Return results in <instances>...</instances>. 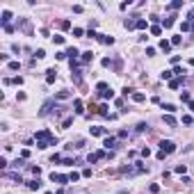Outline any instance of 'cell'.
Here are the masks:
<instances>
[{"label":"cell","mask_w":194,"mask_h":194,"mask_svg":"<svg viewBox=\"0 0 194 194\" xmlns=\"http://www.w3.org/2000/svg\"><path fill=\"white\" fill-rule=\"evenodd\" d=\"M53 107L57 110V101H55V98H50V101H46L44 105H41V110H39V116H48L50 112H53Z\"/></svg>","instance_id":"7a4b0ae2"},{"label":"cell","mask_w":194,"mask_h":194,"mask_svg":"<svg viewBox=\"0 0 194 194\" xmlns=\"http://www.w3.org/2000/svg\"><path fill=\"white\" fill-rule=\"evenodd\" d=\"M103 146H105V149H114V146H116V139H114V137H105Z\"/></svg>","instance_id":"e0dca14e"},{"label":"cell","mask_w":194,"mask_h":194,"mask_svg":"<svg viewBox=\"0 0 194 194\" xmlns=\"http://www.w3.org/2000/svg\"><path fill=\"white\" fill-rule=\"evenodd\" d=\"M78 55H80V50L75 48V46H71V48H66V57H69V60H78Z\"/></svg>","instance_id":"ba28073f"},{"label":"cell","mask_w":194,"mask_h":194,"mask_svg":"<svg viewBox=\"0 0 194 194\" xmlns=\"http://www.w3.org/2000/svg\"><path fill=\"white\" fill-rule=\"evenodd\" d=\"M91 60H94V53H91V50H85L82 57H80V62H82V64H89Z\"/></svg>","instance_id":"8fae6325"},{"label":"cell","mask_w":194,"mask_h":194,"mask_svg":"<svg viewBox=\"0 0 194 194\" xmlns=\"http://www.w3.org/2000/svg\"><path fill=\"white\" fill-rule=\"evenodd\" d=\"M174 171H176V174H185V171H187V167H185V165H178V167L174 169Z\"/></svg>","instance_id":"f35d334b"},{"label":"cell","mask_w":194,"mask_h":194,"mask_svg":"<svg viewBox=\"0 0 194 194\" xmlns=\"http://www.w3.org/2000/svg\"><path fill=\"white\" fill-rule=\"evenodd\" d=\"M46 194H53V192H46Z\"/></svg>","instance_id":"6f0895ef"},{"label":"cell","mask_w":194,"mask_h":194,"mask_svg":"<svg viewBox=\"0 0 194 194\" xmlns=\"http://www.w3.org/2000/svg\"><path fill=\"white\" fill-rule=\"evenodd\" d=\"M144 130H149V124H144V121H142V124H137L135 132H144Z\"/></svg>","instance_id":"f1b7e54d"},{"label":"cell","mask_w":194,"mask_h":194,"mask_svg":"<svg viewBox=\"0 0 194 194\" xmlns=\"http://www.w3.org/2000/svg\"><path fill=\"white\" fill-rule=\"evenodd\" d=\"M183 7V0H174L171 5H169V9H180Z\"/></svg>","instance_id":"4dcf8cb0"},{"label":"cell","mask_w":194,"mask_h":194,"mask_svg":"<svg viewBox=\"0 0 194 194\" xmlns=\"http://www.w3.org/2000/svg\"><path fill=\"white\" fill-rule=\"evenodd\" d=\"M53 41H55V44H64V37H60V34H55V37H53Z\"/></svg>","instance_id":"7bdbcfd3"},{"label":"cell","mask_w":194,"mask_h":194,"mask_svg":"<svg viewBox=\"0 0 194 194\" xmlns=\"http://www.w3.org/2000/svg\"><path fill=\"white\" fill-rule=\"evenodd\" d=\"M146 27H149V23L144 18H137V30H146Z\"/></svg>","instance_id":"4316f807"},{"label":"cell","mask_w":194,"mask_h":194,"mask_svg":"<svg viewBox=\"0 0 194 194\" xmlns=\"http://www.w3.org/2000/svg\"><path fill=\"white\" fill-rule=\"evenodd\" d=\"M5 178H11V180H16V183H23L21 174H5Z\"/></svg>","instance_id":"cb8c5ba5"},{"label":"cell","mask_w":194,"mask_h":194,"mask_svg":"<svg viewBox=\"0 0 194 194\" xmlns=\"http://www.w3.org/2000/svg\"><path fill=\"white\" fill-rule=\"evenodd\" d=\"M91 135H96V137H103V135H107V130L103 128V126H94V128H91Z\"/></svg>","instance_id":"4fadbf2b"},{"label":"cell","mask_w":194,"mask_h":194,"mask_svg":"<svg viewBox=\"0 0 194 194\" xmlns=\"http://www.w3.org/2000/svg\"><path fill=\"white\" fill-rule=\"evenodd\" d=\"M190 64H192V66H194V57H192V60H190Z\"/></svg>","instance_id":"9f6ffc18"},{"label":"cell","mask_w":194,"mask_h":194,"mask_svg":"<svg viewBox=\"0 0 194 194\" xmlns=\"http://www.w3.org/2000/svg\"><path fill=\"white\" fill-rule=\"evenodd\" d=\"M114 71H121V60H114Z\"/></svg>","instance_id":"816d5d0a"},{"label":"cell","mask_w":194,"mask_h":194,"mask_svg":"<svg viewBox=\"0 0 194 194\" xmlns=\"http://www.w3.org/2000/svg\"><path fill=\"white\" fill-rule=\"evenodd\" d=\"M149 192H151V194H158V192H160V185H158V183H153V185L149 187Z\"/></svg>","instance_id":"8d00e7d4"},{"label":"cell","mask_w":194,"mask_h":194,"mask_svg":"<svg viewBox=\"0 0 194 194\" xmlns=\"http://www.w3.org/2000/svg\"><path fill=\"white\" fill-rule=\"evenodd\" d=\"M103 66H114V60H112V57H105V60H103Z\"/></svg>","instance_id":"74e56055"},{"label":"cell","mask_w":194,"mask_h":194,"mask_svg":"<svg viewBox=\"0 0 194 194\" xmlns=\"http://www.w3.org/2000/svg\"><path fill=\"white\" fill-rule=\"evenodd\" d=\"M174 151H176V144H174L171 139H162V142H160V153H165V155H171Z\"/></svg>","instance_id":"3957f363"},{"label":"cell","mask_w":194,"mask_h":194,"mask_svg":"<svg viewBox=\"0 0 194 194\" xmlns=\"http://www.w3.org/2000/svg\"><path fill=\"white\" fill-rule=\"evenodd\" d=\"M105 155H107L105 151H96V153H89V155H87V162H89V165H94V162H98V160H103Z\"/></svg>","instance_id":"5b68a950"},{"label":"cell","mask_w":194,"mask_h":194,"mask_svg":"<svg viewBox=\"0 0 194 194\" xmlns=\"http://www.w3.org/2000/svg\"><path fill=\"white\" fill-rule=\"evenodd\" d=\"M44 57H46V50H44V48L34 50V60H44Z\"/></svg>","instance_id":"83f0119b"},{"label":"cell","mask_w":194,"mask_h":194,"mask_svg":"<svg viewBox=\"0 0 194 194\" xmlns=\"http://www.w3.org/2000/svg\"><path fill=\"white\" fill-rule=\"evenodd\" d=\"M174 73H176V75H180V78H183V73H185V69H180V66H176V69H174Z\"/></svg>","instance_id":"ee69618b"},{"label":"cell","mask_w":194,"mask_h":194,"mask_svg":"<svg viewBox=\"0 0 194 194\" xmlns=\"http://www.w3.org/2000/svg\"><path fill=\"white\" fill-rule=\"evenodd\" d=\"M160 32H162V27H160V25H153V27H151V34H160Z\"/></svg>","instance_id":"ab89813d"},{"label":"cell","mask_w":194,"mask_h":194,"mask_svg":"<svg viewBox=\"0 0 194 194\" xmlns=\"http://www.w3.org/2000/svg\"><path fill=\"white\" fill-rule=\"evenodd\" d=\"M151 155V149H142V158H149Z\"/></svg>","instance_id":"bcb514c9"},{"label":"cell","mask_w":194,"mask_h":194,"mask_svg":"<svg viewBox=\"0 0 194 194\" xmlns=\"http://www.w3.org/2000/svg\"><path fill=\"white\" fill-rule=\"evenodd\" d=\"M55 194H64V192H62V190H57V192H55Z\"/></svg>","instance_id":"11a10c76"},{"label":"cell","mask_w":194,"mask_h":194,"mask_svg":"<svg viewBox=\"0 0 194 194\" xmlns=\"http://www.w3.org/2000/svg\"><path fill=\"white\" fill-rule=\"evenodd\" d=\"M73 34H75V37H82V34H85V30H82V27H73Z\"/></svg>","instance_id":"60d3db41"},{"label":"cell","mask_w":194,"mask_h":194,"mask_svg":"<svg viewBox=\"0 0 194 194\" xmlns=\"http://www.w3.org/2000/svg\"><path fill=\"white\" fill-rule=\"evenodd\" d=\"M37 139V149H48V146H57V137H55L53 132L48 130V128H44V130H39L34 135Z\"/></svg>","instance_id":"6da1fadb"},{"label":"cell","mask_w":194,"mask_h":194,"mask_svg":"<svg viewBox=\"0 0 194 194\" xmlns=\"http://www.w3.org/2000/svg\"><path fill=\"white\" fill-rule=\"evenodd\" d=\"M18 27H21V30H25L27 34L32 32V27H30V23H27V18H21V21H18Z\"/></svg>","instance_id":"5bb4252c"},{"label":"cell","mask_w":194,"mask_h":194,"mask_svg":"<svg viewBox=\"0 0 194 194\" xmlns=\"http://www.w3.org/2000/svg\"><path fill=\"white\" fill-rule=\"evenodd\" d=\"M21 167H23V158H21V160H16V162H14V169H21Z\"/></svg>","instance_id":"c3c4849f"},{"label":"cell","mask_w":194,"mask_h":194,"mask_svg":"<svg viewBox=\"0 0 194 194\" xmlns=\"http://www.w3.org/2000/svg\"><path fill=\"white\" fill-rule=\"evenodd\" d=\"M71 78H73L75 85H80V82H82V71H80V69H73V71H71Z\"/></svg>","instance_id":"9c48e42d"},{"label":"cell","mask_w":194,"mask_h":194,"mask_svg":"<svg viewBox=\"0 0 194 194\" xmlns=\"http://www.w3.org/2000/svg\"><path fill=\"white\" fill-rule=\"evenodd\" d=\"M55 80H57V71H55V69H48V71H46V82H48V85H53Z\"/></svg>","instance_id":"8992f818"},{"label":"cell","mask_w":194,"mask_h":194,"mask_svg":"<svg viewBox=\"0 0 194 194\" xmlns=\"http://www.w3.org/2000/svg\"><path fill=\"white\" fill-rule=\"evenodd\" d=\"M30 171H32L34 176H39V174H41V169H39V167H30Z\"/></svg>","instance_id":"681fc988"},{"label":"cell","mask_w":194,"mask_h":194,"mask_svg":"<svg viewBox=\"0 0 194 194\" xmlns=\"http://www.w3.org/2000/svg\"><path fill=\"white\" fill-rule=\"evenodd\" d=\"M180 44V37H171V46H178Z\"/></svg>","instance_id":"f6af8a7d"},{"label":"cell","mask_w":194,"mask_h":194,"mask_svg":"<svg viewBox=\"0 0 194 194\" xmlns=\"http://www.w3.org/2000/svg\"><path fill=\"white\" fill-rule=\"evenodd\" d=\"M124 27H126V30H132V27H137V21H135V18H126Z\"/></svg>","instance_id":"ac0fdd59"},{"label":"cell","mask_w":194,"mask_h":194,"mask_svg":"<svg viewBox=\"0 0 194 194\" xmlns=\"http://www.w3.org/2000/svg\"><path fill=\"white\" fill-rule=\"evenodd\" d=\"M162 110H165L167 114H174V112H176V105H171V103H165V105H162Z\"/></svg>","instance_id":"44dd1931"},{"label":"cell","mask_w":194,"mask_h":194,"mask_svg":"<svg viewBox=\"0 0 194 194\" xmlns=\"http://www.w3.org/2000/svg\"><path fill=\"white\" fill-rule=\"evenodd\" d=\"M71 124H73V116H66L62 121V128H71Z\"/></svg>","instance_id":"836d02e7"},{"label":"cell","mask_w":194,"mask_h":194,"mask_svg":"<svg viewBox=\"0 0 194 194\" xmlns=\"http://www.w3.org/2000/svg\"><path fill=\"white\" fill-rule=\"evenodd\" d=\"M180 98H183L185 103H190V94H187V91H183V94H180Z\"/></svg>","instance_id":"f907efd6"},{"label":"cell","mask_w":194,"mask_h":194,"mask_svg":"<svg viewBox=\"0 0 194 194\" xmlns=\"http://www.w3.org/2000/svg\"><path fill=\"white\" fill-rule=\"evenodd\" d=\"M66 98H71V91H66V89H64V91H57V94H55V101H66Z\"/></svg>","instance_id":"9a60e30c"},{"label":"cell","mask_w":194,"mask_h":194,"mask_svg":"<svg viewBox=\"0 0 194 194\" xmlns=\"http://www.w3.org/2000/svg\"><path fill=\"white\" fill-rule=\"evenodd\" d=\"M174 23H176V21H174V16H169V18H162V25H165V27H171Z\"/></svg>","instance_id":"d4e9b609"},{"label":"cell","mask_w":194,"mask_h":194,"mask_svg":"<svg viewBox=\"0 0 194 194\" xmlns=\"http://www.w3.org/2000/svg\"><path fill=\"white\" fill-rule=\"evenodd\" d=\"M190 110H194V101H190Z\"/></svg>","instance_id":"f5cc1de1"},{"label":"cell","mask_w":194,"mask_h":194,"mask_svg":"<svg viewBox=\"0 0 194 194\" xmlns=\"http://www.w3.org/2000/svg\"><path fill=\"white\" fill-rule=\"evenodd\" d=\"M178 62H180V55H171V64H174V66H176Z\"/></svg>","instance_id":"b9f144b4"},{"label":"cell","mask_w":194,"mask_h":194,"mask_svg":"<svg viewBox=\"0 0 194 194\" xmlns=\"http://www.w3.org/2000/svg\"><path fill=\"white\" fill-rule=\"evenodd\" d=\"M87 37H89V39H98V32H96V30H91V27H89V30H87Z\"/></svg>","instance_id":"d590c367"},{"label":"cell","mask_w":194,"mask_h":194,"mask_svg":"<svg viewBox=\"0 0 194 194\" xmlns=\"http://www.w3.org/2000/svg\"><path fill=\"white\" fill-rule=\"evenodd\" d=\"M96 89H98V94H105L107 89H110V85H107V82H98Z\"/></svg>","instance_id":"7402d4cb"},{"label":"cell","mask_w":194,"mask_h":194,"mask_svg":"<svg viewBox=\"0 0 194 194\" xmlns=\"http://www.w3.org/2000/svg\"><path fill=\"white\" fill-rule=\"evenodd\" d=\"M98 41H101V44H105V46H112V44H114V37H110V34H98Z\"/></svg>","instance_id":"52a82bcc"},{"label":"cell","mask_w":194,"mask_h":194,"mask_svg":"<svg viewBox=\"0 0 194 194\" xmlns=\"http://www.w3.org/2000/svg\"><path fill=\"white\" fill-rule=\"evenodd\" d=\"M132 101H135V103H144V101H146V96H144V94H139V91H135V94H132Z\"/></svg>","instance_id":"ffe728a7"},{"label":"cell","mask_w":194,"mask_h":194,"mask_svg":"<svg viewBox=\"0 0 194 194\" xmlns=\"http://www.w3.org/2000/svg\"><path fill=\"white\" fill-rule=\"evenodd\" d=\"M183 82H185V78H174L171 82H169V87H171V89H178L180 85H183Z\"/></svg>","instance_id":"2e32d148"},{"label":"cell","mask_w":194,"mask_h":194,"mask_svg":"<svg viewBox=\"0 0 194 194\" xmlns=\"http://www.w3.org/2000/svg\"><path fill=\"white\" fill-rule=\"evenodd\" d=\"M9 21H11V11H9V9H5V11H2V18H0L2 27H5V25H9Z\"/></svg>","instance_id":"30bf717a"},{"label":"cell","mask_w":194,"mask_h":194,"mask_svg":"<svg viewBox=\"0 0 194 194\" xmlns=\"http://www.w3.org/2000/svg\"><path fill=\"white\" fill-rule=\"evenodd\" d=\"M27 187H30V190H39V187H41V180H39V178H34V180H27Z\"/></svg>","instance_id":"d6986e66"},{"label":"cell","mask_w":194,"mask_h":194,"mask_svg":"<svg viewBox=\"0 0 194 194\" xmlns=\"http://www.w3.org/2000/svg\"><path fill=\"white\" fill-rule=\"evenodd\" d=\"M116 194H128V190H121V192H116Z\"/></svg>","instance_id":"db71d44e"},{"label":"cell","mask_w":194,"mask_h":194,"mask_svg":"<svg viewBox=\"0 0 194 194\" xmlns=\"http://www.w3.org/2000/svg\"><path fill=\"white\" fill-rule=\"evenodd\" d=\"M73 107H75V114H82V101H75Z\"/></svg>","instance_id":"d6a6232c"},{"label":"cell","mask_w":194,"mask_h":194,"mask_svg":"<svg viewBox=\"0 0 194 194\" xmlns=\"http://www.w3.org/2000/svg\"><path fill=\"white\" fill-rule=\"evenodd\" d=\"M162 80H169V82H171V80H174V71H162Z\"/></svg>","instance_id":"484cf974"},{"label":"cell","mask_w":194,"mask_h":194,"mask_svg":"<svg viewBox=\"0 0 194 194\" xmlns=\"http://www.w3.org/2000/svg\"><path fill=\"white\" fill-rule=\"evenodd\" d=\"M169 48H171V41H167V39H162V41H160V50H165V53H167Z\"/></svg>","instance_id":"603a6c76"},{"label":"cell","mask_w":194,"mask_h":194,"mask_svg":"<svg viewBox=\"0 0 194 194\" xmlns=\"http://www.w3.org/2000/svg\"><path fill=\"white\" fill-rule=\"evenodd\" d=\"M50 180H53V183H57V185H66V183H71V178L69 176H64V174H50Z\"/></svg>","instance_id":"277c9868"},{"label":"cell","mask_w":194,"mask_h":194,"mask_svg":"<svg viewBox=\"0 0 194 194\" xmlns=\"http://www.w3.org/2000/svg\"><path fill=\"white\" fill-rule=\"evenodd\" d=\"M162 121H165L167 126H171V128H174V126L178 124V121H176V116H174V114H165V116H162Z\"/></svg>","instance_id":"7c38bea8"},{"label":"cell","mask_w":194,"mask_h":194,"mask_svg":"<svg viewBox=\"0 0 194 194\" xmlns=\"http://www.w3.org/2000/svg\"><path fill=\"white\" fill-rule=\"evenodd\" d=\"M80 176H82V174H78V171H71V174H69L71 183H75V180H80Z\"/></svg>","instance_id":"1f68e13d"},{"label":"cell","mask_w":194,"mask_h":194,"mask_svg":"<svg viewBox=\"0 0 194 194\" xmlns=\"http://www.w3.org/2000/svg\"><path fill=\"white\" fill-rule=\"evenodd\" d=\"M62 160H64V155H60V153H53V155H50V162H53V165L55 162H62Z\"/></svg>","instance_id":"f546056e"},{"label":"cell","mask_w":194,"mask_h":194,"mask_svg":"<svg viewBox=\"0 0 194 194\" xmlns=\"http://www.w3.org/2000/svg\"><path fill=\"white\" fill-rule=\"evenodd\" d=\"M11 82H14V85H23V78H21V75H18V78H11Z\"/></svg>","instance_id":"7dc6e473"},{"label":"cell","mask_w":194,"mask_h":194,"mask_svg":"<svg viewBox=\"0 0 194 194\" xmlns=\"http://www.w3.org/2000/svg\"><path fill=\"white\" fill-rule=\"evenodd\" d=\"M7 69H9V71H18V69H21V64H18V62H9Z\"/></svg>","instance_id":"e575fe53"}]
</instances>
